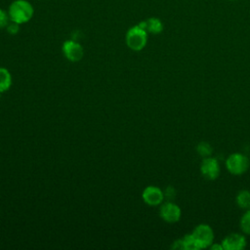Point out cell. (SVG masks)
Returning <instances> with one entry per match:
<instances>
[{"label": "cell", "mask_w": 250, "mask_h": 250, "mask_svg": "<svg viewBox=\"0 0 250 250\" xmlns=\"http://www.w3.org/2000/svg\"><path fill=\"white\" fill-rule=\"evenodd\" d=\"M7 11L10 21L19 24L28 22L34 15V8L27 0H14Z\"/></svg>", "instance_id": "1"}, {"label": "cell", "mask_w": 250, "mask_h": 250, "mask_svg": "<svg viewBox=\"0 0 250 250\" xmlns=\"http://www.w3.org/2000/svg\"><path fill=\"white\" fill-rule=\"evenodd\" d=\"M147 32L139 24L131 26L125 35V42L129 49L133 51L143 50L147 43Z\"/></svg>", "instance_id": "2"}, {"label": "cell", "mask_w": 250, "mask_h": 250, "mask_svg": "<svg viewBox=\"0 0 250 250\" xmlns=\"http://www.w3.org/2000/svg\"><path fill=\"white\" fill-rule=\"evenodd\" d=\"M226 168L227 170L234 176H239L244 174L249 166L250 161L246 155L240 152H233L229 154L226 159Z\"/></svg>", "instance_id": "3"}, {"label": "cell", "mask_w": 250, "mask_h": 250, "mask_svg": "<svg viewBox=\"0 0 250 250\" xmlns=\"http://www.w3.org/2000/svg\"><path fill=\"white\" fill-rule=\"evenodd\" d=\"M191 234L193 235L199 249L209 248L210 245L214 242L213 229L207 224L197 225L193 229Z\"/></svg>", "instance_id": "4"}, {"label": "cell", "mask_w": 250, "mask_h": 250, "mask_svg": "<svg viewBox=\"0 0 250 250\" xmlns=\"http://www.w3.org/2000/svg\"><path fill=\"white\" fill-rule=\"evenodd\" d=\"M159 215L161 219L169 224H174L180 221L182 216V210L179 205L172 201H167L162 203L159 210Z\"/></svg>", "instance_id": "5"}, {"label": "cell", "mask_w": 250, "mask_h": 250, "mask_svg": "<svg viewBox=\"0 0 250 250\" xmlns=\"http://www.w3.org/2000/svg\"><path fill=\"white\" fill-rule=\"evenodd\" d=\"M200 173L208 181L216 180L220 175V164L215 157H204L200 164Z\"/></svg>", "instance_id": "6"}, {"label": "cell", "mask_w": 250, "mask_h": 250, "mask_svg": "<svg viewBox=\"0 0 250 250\" xmlns=\"http://www.w3.org/2000/svg\"><path fill=\"white\" fill-rule=\"evenodd\" d=\"M63 56L70 62H79L84 55V50L81 44L74 40H66L63 42L62 47Z\"/></svg>", "instance_id": "7"}, {"label": "cell", "mask_w": 250, "mask_h": 250, "mask_svg": "<svg viewBox=\"0 0 250 250\" xmlns=\"http://www.w3.org/2000/svg\"><path fill=\"white\" fill-rule=\"evenodd\" d=\"M143 200L149 206H158L162 204L164 200V191L156 186L146 187L142 193Z\"/></svg>", "instance_id": "8"}, {"label": "cell", "mask_w": 250, "mask_h": 250, "mask_svg": "<svg viewBox=\"0 0 250 250\" xmlns=\"http://www.w3.org/2000/svg\"><path fill=\"white\" fill-rule=\"evenodd\" d=\"M246 238L242 233L232 232L222 240L224 250H243L246 247Z\"/></svg>", "instance_id": "9"}, {"label": "cell", "mask_w": 250, "mask_h": 250, "mask_svg": "<svg viewBox=\"0 0 250 250\" xmlns=\"http://www.w3.org/2000/svg\"><path fill=\"white\" fill-rule=\"evenodd\" d=\"M138 24L142 26L144 29H146L147 33H150V34H159L163 31V28H164V25L161 20L156 17L148 18L145 21H140Z\"/></svg>", "instance_id": "10"}, {"label": "cell", "mask_w": 250, "mask_h": 250, "mask_svg": "<svg viewBox=\"0 0 250 250\" xmlns=\"http://www.w3.org/2000/svg\"><path fill=\"white\" fill-rule=\"evenodd\" d=\"M235 202L240 209H243V210L250 209V190H247V189L240 190L235 197Z\"/></svg>", "instance_id": "11"}, {"label": "cell", "mask_w": 250, "mask_h": 250, "mask_svg": "<svg viewBox=\"0 0 250 250\" xmlns=\"http://www.w3.org/2000/svg\"><path fill=\"white\" fill-rule=\"evenodd\" d=\"M12 85V76L5 67H0V93L6 92Z\"/></svg>", "instance_id": "12"}, {"label": "cell", "mask_w": 250, "mask_h": 250, "mask_svg": "<svg viewBox=\"0 0 250 250\" xmlns=\"http://www.w3.org/2000/svg\"><path fill=\"white\" fill-rule=\"evenodd\" d=\"M239 227L243 233L250 235V209L246 210L240 218Z\"/></svg>", "instance_id": "13"}, {"label": "cell", "mask_w": 250, "mask_h": 250, "mask_svg": "<svg viewBox=\"0 0 250 250\" xmlns=\"http://www.w3.org/2000/svg\"><path fill=\"white\" fill-rule=\"evenodd\" d=\"M196 151L198 152V154L204 158V157H208L211 156L213 148L211 146V145L207 142H200L197 146H196Z\"/></svg>", "instance_id": "14"}, {"label": "cell", "mask_w": 250, "mask_h": 250, "mask_svg": "<svg viewBox=\"0 0 250 250\" xmlns=\"http://www.w3.org/2000/svg\"><path fill=\"white\" fill-rule=\"evenodd\" d=\"M183 240V246L185 250H198L197 243L191 233L186 234L184 237H182Z\"/></svg>", "instance_id": "15"}, {"label": "cell", "mask_w": 250, "mask_h": 250, "mask_svg": "<svg viewBox=\"0 0 250 250\" xmlns=\"http://www.w3.org/2000/svg\"><path fill=\"white\" fill-rule=\"evenodd\" d=\"M9 22H10V17H9L8 11L0 8V29L6 28Z\"/></svg>", "instance_id": "16"}, {"label": "cell", "mask_w": 250, "mask_h": 250, "mask_svg": "<svg viewBox=\"0 0 250 250\" xmlns=\"http://www.w3.org/2000/svg\"><path fill=\"white\" fill-rule=\"evenodd\" d=\"M20 26H21V24L10 21V22H9L8 25L6 26V30H7V32H8L10 35H16V34H18L19 31H20Z\"/></svg>", "instance_id": "17"}, {"label": "cell", "mask_w": 250, "mask_h": 250, "mask_svg": "<svg viewBox=\"0 0 250 250\" xmlns=\"http://www.w3.org/2000/svg\"><path fill=\"white\" fill-rule=\"evenodd\" d=\"M176 190L173 187H167V188L164 190V197L168 198L170 201L175 198Z\"/></svg>", "instance_id": "18"}, {"label": "cell", "mask_w": 250, "mask_h": 250, "mask_svg": "<svg viewBox=\"0 0 250 250\" xmlns=\"http://www.w3.org/2000/svg\"><path fill=\"white\" fill-rule=\"evenodd\" d=\"M171 247H172L173 249H184L182 238H179V239L175 240V241L173 242V244L171 245Z\"/></svg>", "instance_id": "19"}, {"label": "cell", "mask_w": 250, "mask_h": 250, "mask_svg": "<svg viewBox=\"0 0 250 250\" xmlns=\"http://www.w3.org/2000/svg\"><path fill=\"white\" fill-rule=\"evenodd\" d=\"M209 248L212 249V250H224V247H223L222 243H221V244H218V243H214V242H213V243L210 245Z\"/></svg>", "instance_id": "20"}, {"label": "cell", "mask_w": 250, "mask_h": 250, "mask_svg": "<svg viewBox=\"0 0 250 250\" xmlns=\"http://www.w3.org/2000/svg\"><path fill=\"white\" fill-rule=\"evenodd\" d=\"M229 1H233V0H229Z\"/></svg>", "instance_id": "21"}]
</instances>
